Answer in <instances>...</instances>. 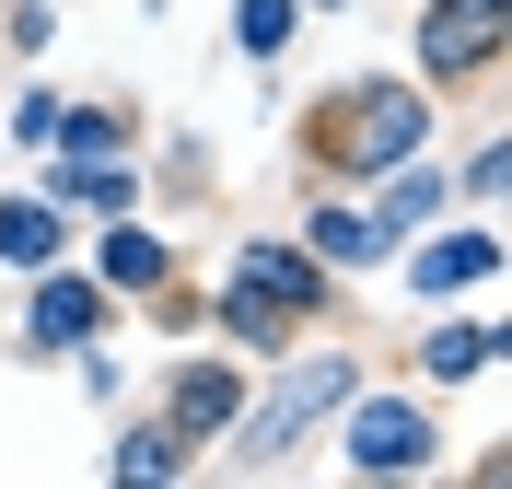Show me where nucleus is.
Here are the masks:
<instances>
[{
    "label": "nucleus",
    "instance_id": "nucleus-1",
    "mask_svg": "<svg viewBox=\"0 0 512 489\" xmlns=\"http://www.w3.org/2000/svg\"><path fill=\"white\" fill-rule=\"evenodd\" d=\"M408 152H443V94L419 82V70H350V82H326L303 105V175L315 187H373L384 163Z\"/></svg>",
    "mask_w": 512,
    "mask_h": 489
},
{
    "label": "nucleus",
    "instance_id": "nucleus-7",
    "mask_svg": "<svg viewBox=\"0 0 512 489\" xmlns=\"http://www.w3.org/2000/svg\"><path fill=\"white\" fill-rule=\"evenodd\" d=\"M419 82L431 94H501L512 70V12H443V0H419Z\"/></svg>",
    "mask_w": 512,
    "mask_h": 489
},
{
    "label": "nucleus",
    "instance_id": "nucleus-3",
    "mask_svg": "<svg viewBox=\"0 0 512 489\" xmlns=\"http://www.w3.org/2000/svg\"><path fill=\"white\" fill-rule=\"evenodd\" d=\"M326 443H338V478H361V489H419V478L454 466L443 396H431V385H373V373H361L350 408L326 420Z\"/></svg>",
    "mask_w": 512,
    "mask_h": 489
},
{
    "label": "nucleus",
    "instance_id": "nucleus-14",
    "mask_svg": "<svg viewBox=\"0 0 512 489\" xmlns=\"http://www.w3.org/2000/svg\"><path fill=\"white\" fill-rule=\"evenodd\" d=\"M291 233H303V245H315V257L338 268V280H361V268H384V233H373V210H361L350 187H315Z\"/></svg>",
    "mask_w": 512,
    "mask_h": 489
},
{
    "label": "nucleus",
    "instance_id": "nucleus-12",
    "mask_svg": "<svg viewBox=\"0 0 512 489\" xmlns=\"http://www.w3.org/2000/svg\"><path fill=\"white\" fill-rule=\"evenodd\" d=\"M361 210H373V233H384V257L408 245V233H431L454 210V175H443V152H408V163H384L373 187H361Z\"/></svg>",
    "mask_w": 512,
    "mask_h": 489
},
{
    "label": "nucleus",
    "instance_id": "nucleus-20",
    "mask_svg": "<svg viewBox=\"0 0 512 489\" xmlns=\"http://www.w3.org/2000/svg\"><path fill=\"white\" fill-rule=\"evenodd\" d=\"M163 198H175V210H198V198H210V140H163Z\"/></svg>",
    "mask_w": 512,
    "mask_h": 489
},
{
    "label": "nucleus",
    "instance_id": "nucleus-8",
    "mask_svg": "<svg viewBox=\"0 0 512 489\" xmlns=\"http://www.w3.org/2000/svg\"><path fill=\"white\" fill-rule=\"evenodd\" d=\"M70 257L94 268V280L128 303V315H140V303H152L163 280L187 268V257H175V222H163V210H117V222H82V245H70Z\"/></svg>",
    "mask_w": 512,
    "mask_h": 489
},
{
    "label": "nucleus",
    "instance_id": "nucleus-22",
    "mask_svg": "<svg viewBox=\"0 0 512 489\" xmlns=\"http://www.w3.org/2000/svg\"><path fill=\"white\" fill-rule=\"evenodd\" d=\"M443 12H512V0H443Z\"/></svg>",
    "mask_w": 512,
    "mask_h": 489
},
{
    "label": "nucleus",
    "instance_id": "nucleus-4",
    "mask_svg": "<svg viewBox=\"0 0 512 489\" xmlns=\"http://www.w3.org/2000/svg\"><path fill=\"white\" fill-rule=\"evenodd\" d=\"M501 257H512V233L489 210H443V222L408 233L384 268L408 280V303H466V292H501Z\"/></svg>",
    "mask_w": 512,
    "mask_h": 489
},
{
    "label": "nucleus",
    "instance_id": "nucleus-9",
    "mask_svg": "<svg viewBox=\"0 0 512 489\" xmlns=\"http://www.w3.org/2000/svg\"><path fill=\"white\" fill-rule=\"evenodd\" d=\"M35 187L59 198L70 222H117V210H152V163L140 152H47Z\"/></svg>",
    "mask_w": 512,
    "mask_h": 489
},
{
    "label": "nucleus",
    "instance_id": "nucleus-5",
    "mask_svg": "<svg viewBox=\"0 0 512 489\" xmlns=\"http://www.w3.org/2000/svg\"><path fill=\"white\" fill-rule=\"evenodd\" d=\"M222 292L268 303V315H291L303 338H315V326L338 315V292H350V280H338V268H326L315 245H303V233H245V245L222 257Z\"/></svg>",
    "mask_w": 512,
    "mask_h": 489
},
{
    "label": "nucleus",
    "instance_id": "nucleus-11",
    "mask_svg": "<svg viewBox=\"0 0 512 489\" xmlns=\"http://www.w3.org/2000/svg\"><path fill=\"white\" fill-rule=\"evenodd\" d=\"M501 326L489 315H443V303H419V350H408V385H431V396H466V385H489L501 373Z\"/></svg>",
    "mask_w": 512,
    "mask_h": 489
},
{
    "label": "nucleus",
    "instance_id": "nucleus-19",
    "mask_svg": "<svg viewBox=\"0 0 512 489\" xmlns=\"http://www.w3.org/2000/svg\"><path fill=\"white\" fill-rule=\"evenodd\" d=\"M0 129H12V152H47V129H59V82H24V94L0 105Z\"/></svg>",
    "mask_w": 512,
    "mask_h": 489
},
{
    "label": "nucleus",
    "instance_id": "nucleus-21",
    "mask_svg": "<svg viewBox=\"0 0 512 489\" xmlns=\"http://www.w3.org/2000/svg\"><path fill=\"white\" fill-rule=\"evenodd\" d=\"M315 12H361V0H303V24H315Z\"/></svg>",
    "mask_w": 512,
    "mask_h": 489
},
{
    "label": "nucleus",
    "instance_id": "nucleus-17",
    "mask_svg": "<svg viewBox=\"0 0 512 489\" xmlns=\"http://www.w3.org/2000/svg\"><path fill=\"white\" fill-rule=\"evenodd\" d=\"M222 35H233L245 70H280L291 35H303V0H222Z\"/></svg>",
    "mask_w": 512,
    "mask_h": 489
},
{
    "label": "nucleus",
    "instance_id": "nucleus-10",
    "mask_svg": "<svg viewBox=\"0 0 512 489\" xmlns=\"http://www.w3.org/2000/svg\"><path fill=\"white\" fill-rule=\"evenodd\" d=\"M245 373H256V361H233L222 338H210V350H187L175 373H163V396H152V408H163L175 431H187L198 455H210V443L233 431V408H245Z\"/></svg>",
    "mask_w": 512,
    "mask_h": 489
},
{
    "label": "nucleus",
    "instance_id": "nucleus-6",
    "mask_svg": "<svg viewBox=\"0 0 512 489\" xmlns=\"http://www.w3.org/2000/svg\"><path fill=\"white\" fill-rule=\"evenodd\" d=\"M128 326V303L105 292L82 257H59V268H24V350L35 361H70L82 338H117Z\"/></svg>",
    "mask_w": 512,
    "mask_h": 489
},
{
    "label": "nucleus",
    "instance_id": "nucleus-18",
    "mask_svg": "<svg viewBox=\"0 0 512 489\" xmlns=\"http://www.w3.org/2000/svg\"><path fill=\"white\" fill-rule=\"evenodd\" d=\"M443 175H454V210H489V222H501V198H512V140H501V129H489V140H466Z\"/></svg>",
    "mask_w": 512,
    "mask_h": 489
},
{
    "label": "nucleus",
    "instance_id": "nucleus-13",
    "mask_svg": "<svg viewBox=\"0 0 512 489\" xmlns=\"http://www.w3.org/2000/svg\"><path fill=\"white\" fill-rule=\"evenodd\" d=\"M70 245H82V222H70L35 175H24V187H0V268H12V280H24V268H59Z\"/></svg>",
    "mask_w": 512,
    "mask_h": 489
},
{
    "label": "nucleus",
    "instance_id": "nucleus-15",
    "mask_svg": "<svg viewBox=\"0 0 512 489\" xmlns=\"http://www.w3.org/2000/svg\"><path fill=\"white\" fill-rule=\"evenodd\" d=\"M187 466H198V443H187L175 420H163V408H140V420H128L117 443H105V478H117V489H175Z\"/></svg>",
    "mask_w": 512,
    "mask_h": 489
},
{
    "label": "nucleus",
    "instance_id": "nucleus-16",
    "mask_svg": "<svg viewBox=\"0 0 512 489\" xmlns=\"http://www.w3.org/2000/svg\"><path fill=\"white\" fill-rule=\"evenodd\" d=\"M47 152H140V105H117V94H59Z\"/></svg>",
    "mask_w": 512,
    "mask_h": 489
},
{
    "label": "nucleus",
    "instance_id": "nucleus-2",
    "mask_svg": "<svg viewBox=\"0 0 512 489\" xmlns=\"http://www.w3.org/2000/svg\"><path fill=\"white\" fill-rule=\"evenodd\" d=\"M373 373V361L338 338V350H315V338H291L280 361H256L245 373V408H233V431L210 443V455L233 466V478H280V466H303L326 443V420L350 408V385Z\"/></svg>",
    "mask_w": 512,
    "mask_h": 489
}]
</instances>
